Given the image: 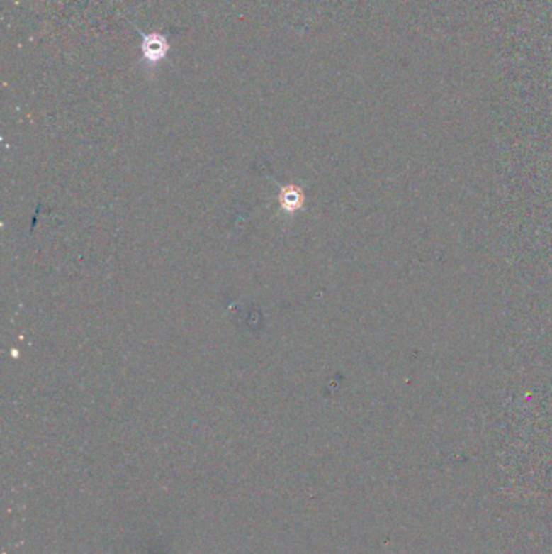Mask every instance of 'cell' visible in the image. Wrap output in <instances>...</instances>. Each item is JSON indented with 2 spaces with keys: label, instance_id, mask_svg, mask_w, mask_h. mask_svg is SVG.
<instances>
[{
  "label": "cell",
  "instance_id": "cell-1",
  "mask_svg": "<svg viewBox=\"0 0 552 554\" xmlns=\"http://www.w3.org/2000/svg\"><path fill=\"white\" fill-rule=\"evenodd\" d=\"M169 50V44L166 41V38L161 36V34L152 33L150 36L143 38V43H141V52H143V57L154 64V62H161L164 57L167 55Z\"/></svg>",
  "mask_w": 552,
  "mask_h": 554
},
{
  "label": "cell",
  "instance_id": "cell-2",
  "mask_svg": "<svg viewBox=\"0 0 552 554\" xmlns=\"http://www.w3.org/2000/svg\"><path fill=\"white\" fill-rule=\"evenodd\" d=\"M278 203H281V208L283 211H287L288 214H293L303 206L305 195L297 187H286L282 188L281 196H278Z\"/></svg>",
  "mask_w": 552,
  "mask_h": 554
}]
</instances>
